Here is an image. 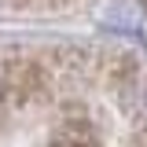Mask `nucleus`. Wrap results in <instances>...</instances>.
<instances>
[{
  "mask_svg": "<svg viewBox=\"0 0 147 147\" xmlns=\"http://www.w3.org/2000/svg\"><path fill=\"white\" fill-rule=\"evenodd\" d=\"M63 147H92V144H63Z\"/></svg>",
  "mask_w": 147,
  "mask_h": 147,
  "instance_id": "nucleus-1",
  "label": "nucleus"
}]
</instances>
